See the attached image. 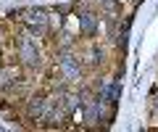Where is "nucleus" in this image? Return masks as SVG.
Masks as SVG:
<instances>
[{
  "instance_id": "4",
  "label": "nucleus",
  "mask_w": 158,
  "mask_h": 132,
  "mask_svg": "<svg viewBox=\"0 0 158 132\" xmlns=\"http://www.w3.org/2000/svg\"><path fill=\"white\" fill-rule=\"evenodd\" d=\"M79 27H82V32H85V35H95V29H98L95 13H90V11L79 13Z\"/></svg>"
},
{
  "instance_id": "3",
  "label": "nucleus",
  "mask_w": 158,
  "mask_h": 132,
  "mask_svg": "<svg viewBox=\"0 0 158 132\" xmlns=\"http://www.w3.org/2000/svg\"><path fill=\"white\" fill-rule=\"evenodd\" d=\"M61 71L66 79H79V74H82V66H79V58L74 56H61Z\"/></svg>"
},
{
  "instance_id": "6",
  "label": "nucleus",
  "mask_w": 158,
  "mask_h": 132,
  "mask_svg": "<svg viewBox=\"0 0 158 132\" xmlns=\"http://www.w3.org/2000/svg\"><path fill=\"white\" fill-rule=\"evenodd\" d=\"M156 109H158V103H156Z\"/></svg>"
},
{
  "instance_id": "2",
  "label": "nucleus",
  "mask_w": 158,
  "mask_h": 132,
  "mask_svg": "<svg viewBox=\"0 0 158 132\" xmlns=\"http://www.w3.org/2000/svg\"><path fill=\"white\" fill-rule=\"evenodd\" d=\"M21 19L27 21L29 29H45L48 27V13L42 11V8H32V11H27Z\"/></svg>"
},
{
  "instance_id": "5",
  "label": "nucleus",
  "mask_w": 158,
  "mask_h": 132,
  "mask_svg": "<svg viewBox=\"0 0 158 132\" xmlns=\"http://www.w3.org/2000/svg\"><path fill=\"white\" fill-rule=\"evenodd\" d=\"M19 77L16 69H11V66H6V69H0V87H8L13 79Z\"/></svg>"
},
{
  "instance_id": "1",
  "label": "nucleus",
  "mask_w": 158,
  "mask_h": 132,
  "mask_svg": "<svg viewBox=\"0 0 158 132\" xmlns=\"http://www.w3.org/2000/svg\"><path fill=\"white\" fill-rule=\"evenodd\" d=\"M19 56H21L24 63H29V66L37 63L40 53H37V45L32 42V37H21V40H19Z\"/></svg>"
}]
</instances>
